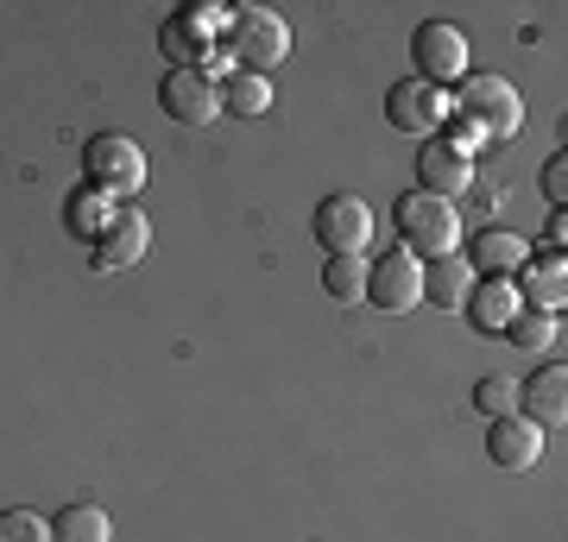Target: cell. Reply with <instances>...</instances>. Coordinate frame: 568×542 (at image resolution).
<instances>
[{"mask_svg":"<svg viewBox=\"0 0 568 542\" xmlns=\"http://www.w3.org/2000/svg\"><path fill=\"white\" fill-rule=\"evenodd\" d=\"M544 196H549V208H562V196H568V158L562 152L544 164Z\"/></svg>","mask_w":568,"mask_h":542,"instance_id":"cell-26","label":"cell"},{"mask_svg":"<svg viewBox=\"0 0 568 542\" xmlns=\"http://www.w3.org/2000/svg\"><path fill=\"white\" fill-rule=\"evenodd\" d=\"M467 321H474V328H487V335H506L511 328V316H518V309H525V303H518V284H506V278H487V284H474V290H467Z\"/></svg>","mask_w":568,"mask_h":542,"instance_id":"cell-14","label":"cell"},{"mask_svg":"<svg viewBox=\"0 0 568 542\" xmlns=\"http://www.w3.org/2000/svg\"><path fill=\"white\" fill-rule=\"evenodd\" d=\"M518 410H525L544 436H549V429H562V422H568V366L562 360L537 366L530 385H518Z\"/></svg>","mask_w":568,"mask_h":542,"instance_id":"cell-11","label":"cell"},{"mask_svg":"<svg viewBox=\"0 0 568 542\" xmlns=\"http://www.w3.org/2000/svg\"><path fill=\"white\" fill-rule=\"evenodd\" d=\"M455 89H462V95L448 101V114H462V126L474 133V145L518 140V126H525V101H518V89H511L506 76L474 70V76H462Z\"/></svg>","mask_w":568,"mask_h":542,"instance_id":"cell-1","label":"cell"},{"mask_svg":"<svg viewBox=\"0 0 568 542\" xmlns=\"http://www.w3.org/2000/svg\"><path fill=\"white\" fill-rule=\"evenodd\" d=\"M108 222H114V215H108V196H102V190H89V196L70 202V227H77V234H95V241H102Z\"/></svg>","mask_w":568,"mask_h":542,"instance_id":"cell-24","label":"cell"},{"mask_svg":"<svg viewBox=\"0 0 568 542\" xmlns=\"http://www.w3.org/2000/svg\"><path fill=\"white\" fill-rule=\"evenodd\" d=\"M562 241H568V215H562V208H549V222H544V253H562Z\"/></svg>","mask_w":568,"mask_h":542,"instance_id":"cell-27","label":"cell"},{"mask_svg":"<svg viewBox=\"0 0 568 542\" xmlns=\"http://www.w3.org/2000/svg\"><path fill=\"white\" fill-rule=\"evenodd\" d=\"M159 108L178 126H209L222 114V82L209 76V70H171L159 89Z\"/></svg>","mask_w":568,"mask_h":542,"instance_id":"cell-8","label":"cell"},{"mask_svg":"<svg viewBox=\"0 0 568 542\" xmlns=\"http://www.w3.org/2000/svg\"><path fill=\"white\" fill-rule=\"evenodd\" d=\"M366 303L386 309V316H405L410 303H424V265L410 259L405 246H392L386 259L366 265Z\"/></svg>","mask_w":568,"mask_h":542,"instance_id":"cell-7","label":"cell"},{"mask_svg":"<svg viewBox=\"0 0 568 542\" xmlns=\"http://www.w3.org/2000/svg\"><path fill=\"white\" fill-rule=\"evenodd\" d=\"M410 58H417V82H429V89L462 82L467 76V32L462 25H448V20H429V25H417Z\"/></svg>","mask_w":568,"mask_h":542,"instance_id":"cell-5","label":"cell"},{"mask_svg":"<svg viewBox=\"0 0 568 542\" xmlns=\"http://www.w3.org/2000/svg\"><path fill=\"white\" fill-rule=\"evenodd\" d=\"M562 297H568V265H562V253L530 259V265H525V284H518V303H525V309H549V316H562Z\"/></svg>","mask_w":568,"mask_h":542,"instance_id":"cell-15","label":"cell"},{"mask_svg":"<svg viewBox=\"0 0 568 542\" xmlns=\"http://www.w3.org/2000/svg\"><path fill=\"white\" fill-rule=\"evenodd\" d=\"M467 290H474V272H467V259L443 253V259L424 265V303H436V309H462Z\"/></svg>","mask_w":568,"mask_h":542,"instance_id":"cell-18","label":"cell"},{"mask_svg":"<svg viewBox=\"0 0 568 542\" xmlns=\"http://www.w3.org/2000/svg\"><path fill=\"white\" fill-rule=\"evenodd\" d=\"M310 234L328 246V259L366 253V241H373V208H366L361 196H323L316 215H310Z\"/></svg>","mask_w":568,"mask_h":542,"instance_id":"cell-6","label":"cell"},{"mask_svg":"<svg viewBox=\"0 0 568 542\" xmlns=\"http://www.w3.org/2000/svg\"><path fill=\"white\" fill-rule=\"evenodd\" d=\"M487 454L493 467H506V473H530V467L544 461V429L530 417H499L487 436Z\"/></svg>","mask_w":568,"mask_h":542,"instance_id":"cell-12","label":"cell"},{"mask_svg":"<svg viewBox=\"0 0 568 542\" xmlns=\"http://www.w3.org/2000/svg\"><path fill=\"white\" fill-rule=\"evenodd\" d=\"M227 51H234V63H241L246 76H265L272 63H284L291 32H284V20L272 7H234L227 13Z\"/></svg>","mask_w":568,"mask_h":542,"instance_id":"cell-3","label":"cell"},{"mask_svg":"<svg viewBox=\"0 0 568 542\" xmlns=\"http://www.w3.org/2000/svg\"><path fill=\"white\" fill-rule=\"evenodd\" d=\"M392 222H398V241H405L410 259H443L462 241V208L443 196H424V190L417 196H398Z\"/></svg>","mask_w":568,"mask_h":542,"instance_id":"cell-2","label":"cell"},{"mask_svg":"<svg viewBox=\"0 0 568 542\" xmlns=\"http://www.w3.org/2000/svg\"><path fill=\"white\" fill-rule=\"evenodd\" d=\"M0 542H51V523L39 511H0Z\"/></svg>","mask_w":568,"mask_h":542,"instance_id":"cell-25","label":"cell"},{"mask_svg":"<svg viewBox=\"0 0 568 542\" xmlns=\"http://www.w3.org/2000/svg\"><path fill=\"white\" fill-rule=\"evenodd\" d=\"M474 403H480L493 422H499V417H518V379H506V372L480 379V385H474Z\"/></svg>","mask_w":568,"mask_h":542,"instance_id":"cell-23","label":"cell"},{"mask_svg":"<svg viewBox=\"0 0 568 542\" xmlns=\"http://www.w3.org/2000/svg\"><path fill=\"white\" fill-rule=\"evenodd\" d=\"M82 171H89V190H102V196H140L145 190V152L126 133H95L82 145Z\"/></svg>","mask_w":568,"mask_h":542,"instance_id":"cell-4","label":"cell"},{"mask_svg":"<svg viewBox=\"0 0 568 542\" xmlns=\"http://www.w3.org/2000/svg\"><path fill=\"white\" fill-rule=\"evenodd\" d=\"M51 542H114V523L102 504H63L51 518Z\"/></svg>","mask_w":568,"mask_h":542,"instance_id":"cell-19","label":"cell"},{"mask_svg":"<svg viewBox=\"0 0 568 542\" xmlns=\"http://www.w3.org/2000/svg\"><path fill=\"white\" fill-rule=\"evenodd\" d=\"M159 44H164V58H171V70H203V58H209V25H203V13H171Z\"/></svg>","mask_w":568,"mask_h":542,"instance_id":"cell-16","label":"cell"},{"mask_svg":"<svg viewBox=\"0 0 568 542\" xmlns=\"http://www.w3.org/2000/svg\"><path fill=\"white\" fill-rule=\"evenodd\" d=\"M525 265H530V246L518 241V234H506V227H487V234L474 241V253H467V272H493V278L525 272Z\"/></svg>","mask_w":568,"mask_h":542,"instance_id":"cell-17","label":"cell"},{"mask_svg":"<svg viewBox=\"0 0 568 542\" xmlns=\"http://www.w3.org/2000/svg\"><path fill=\"white\" fill-rule=\"evenodd\" d=\"M417 190L443 202H462V190H474V158L448 140H424L417 145Z\"/></svg>","mask_w":568,"mask_h":542,"instance_id":"cell-9","label":"cell"},{"mask_svg":"<svg viewBox=\"0 0 568 542\" xmlns=\"http://www.w3.org/2000/svg\"><path fill=\"white\" fill-rule=\"evenodd\" d=\"M386 121L398 133H436L448 121V89H429V82H392L386 89Z\"/></svg>","mask_w":568,"mask_h":542,"instance_id":"cell-10","label":"cell"},{"mask_svg":"<svg viewBox=\"0 0 568 542\" xmlns=\"http://www.w3.org/2000/svg\"><path fill=\"white\" fill-rule=\"evenodd\" d=\"M323 290H328L335 303H361V297H366V259H361V253L328 259V265H323Z\"/></svg>","mask_w":568,"mask_h":542,"instance_id":"cell-22","label":"cell"},{"mask_svg":"<svg viewBox=\"0 0 568 542\" xmlns=\"http://www.w3.org/2000/svg\"><path fill=\"white\" fill-rule=\"evenodd\" d=\"M506 335H511V347H525V354H544V347L562 341V316H549V309H518Z\"/></svg>","mask_w":568,"mask_h":542,"instance_id":"cell-20","label":"cell"},{"mask_svg":"<svg viewBox=\"0 0 568 542\" xmlns=\"http://www.w3.org/2000/svg\"><path fill=\"white\" fill-rule=\"evenodd\" d=\"M152 246V222H145L140 208H121L114 222H108V234H102V246L89 253V265L95 272H121V265H133Z\"/></svg>","mask_w":568,"mask_h":542,"instance_id":"cell-13","label":"cell"},{"mask_svg":"<svg viewBox=\"0 0 568 542\" xmlns=\"http://www.w3.org/2000/svg\"><path fill=\"white\" fill-rule=\"evenodd\" d=\"M222 108H227V114H241V121H253V114H265V108H272V82L234 70V76L222 82Z\"/></svg>","mask_w":568,"mask_h":542,"instance_id":"cell-21","label":"cell"}]
</instances>
